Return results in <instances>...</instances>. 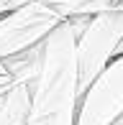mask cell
I'll return each mask as SVG.
<instances>
[{"instance_id": "obj_2", "label": "cell", "mask_w": 123, "mask_h": 125, "mask_svg": "<svg viewBox=\"0 0 123 125\" xmlns=\"http://www.w3.org/2000/svg\"><path fill=\"white\" fill-rule=\"evenodd\" d=\"M123 41V8H110L92 15L85 31L77 36V92L82 94L110 66Z\"/></svg>"}, {"instance_id": "obj_9", "label": "cell", "mask_w": 123, "mask_h": 125, "mask_svg": "<svg viewBox=\"0 0 123 125\" xmlns=\"http://www.w3.org/2000/svg\"><path fill=\"white\" fill-rule=\"evenodd\" d=\"M115 3H121V0H115Z\"/></svg>"}, {"instance_id": "obj_8", "label": "cell", "mask_w": 123, "mask_h": 125, "mask_svg": "<svg viewBox=\"0 0 123 125\" xmlns=\"http://www.w3.org/2000/svg\"><path fill=\"white\" fill-rule=\"evenodd\" d=\"M115 5H118V8H123V0H121V3H115Z\"/></svg>"}, {"instance_id": "obj_1", "label": "cell", "mask_w": 123, "mask_h": 125, "mask_svg": "<svg viewBox=\"0 0 123 125\" xmlns=\"http://www.w3.org/2000/svg\"><path fill=\"white\" fill-rule=\"evenodd\" d=\"M77 36L69 21L44 41V64L33 87L28 125H74L77 120Z\"/></svg>"}, {"instance_id": "obj_4", "label": "cell", "mask_w": 123, "mask_h": 125, "mask_svg": "<svg viewBox=\"0 0 123 125\" xmlns=\"http://www.w3.org/2000/svg\"><path fill=\"white\" fill-rule=\"evenodd\" d=\"M123 115V56L110 61V66L90 84L77 105L74 125H115Z\"/></svg>"}, {"instance_id": "obj_7", "label": "cell", "mask_w": 123, "mask_h": 125, "mask_svg": "<svg viewBox=\"0 0 123 125\" xmlns=\"http://www.w3.org/2000/svg\"><path fill=\"white\" fill-rule=\"evenodd\" d=\"M115 125H123V115H121V117H118V120H115Z\"/></svg>"}, {"instance_id": "obj_3", "label": "cell", "mask_w": 123, "mask_h": 125, "mask_svg": "<svg viewBox=\"0 0 123 125\" xmlns=\"http://www.w3.org/2000/svg\"><path fill=\"white\" fill-rule=\"evenodd\" d=\"M74 18L64 0H33L31 5L0 18V61L28 51L49 38L54 28Z\"/></svg>"}, {"instance_id": "obj_5", "label": "cell", "mask_w": 123, "mask_h": 125, "mask_svg": "<svg viewBox=\"0 0 123 125\" xmlns=\"http://www.w3.org/2000/svg\"><path fill=\"white\" fill-rule=\"evenodd\" d=\"M31 105H33V87L15 84L0 100V125H28Z\"/></svg>"}, {"instance_id": "obj_6", "label": "cell", "mask_w": 123, "mask_h": 125, "mask_svg": "<svg viewBox=\"0 0 123 125\" xmlns=\"http://www.w3.org/2000/svg\"><path fill=\"white\" fill-rule=\"evenodd\" d=\"M15 84H18V82H15L13 77H8V74H0V100H3L5 94H8L10 89L15 87Z\"/></svg>"}]
</instances>
